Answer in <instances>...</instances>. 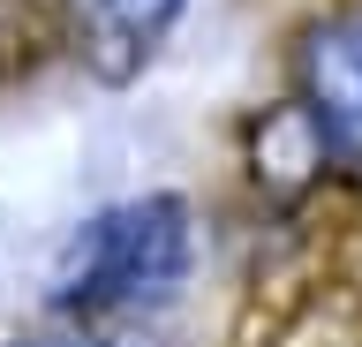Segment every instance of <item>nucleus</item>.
Masks as SVG:
<instances>
[{
	"instance_id": "1",
	"label": "nucleus",
	"mask_w": 362,
	"mask_h": 347,
	"mask_svg": "<svg viewBox=\"0 0 362 347\" xmlns=\"http://www.w3.org/2000/svg\"><path fill=\"white\" fill-rule=\"evenodd\" d=\"M189 272H197V211L166 189H151V196L83 211L61 234V249L45 257L38 302L68 324L151 317V310L181 302Z\"/></svg>"
},
{
	"instance_id": "2",
	"label": "nucleus",
	"mask_w": 362,
	"mask_h": 347,
	"mask_svg": "<svg viewBox=\"0 0 362 347\" xmlns=\"http://www.w3.org/2000/svg\"><path fill=\"white\" fill-rule=\"evenodd\" d=\"M294 98L325 143V174L362 182V16H325L294 46Z\"/></svg>"
},
{
	"instance_id": "3",
	"label": "nucleus",
	"mask_w": 362,
	"mask_h": 347,
	"mask_svg": "<svg viewBox=\"0 0 362 347\" xmlns=\"http://www.w3.org/2000/svg\"><path fill=\"white\" fill-rule=\"evenodd\" d=\"M181 16H189V0H83L76 8V61L90 83L121 91L166 53Z\"/></svg>"
},
{
	"instance_id": "4",
	"label": "nucleus",
	"mask_w": 362,
	"mask_h": 347,
	"mask_svg": "<svg viewBox=\"0 0 362 347\" xmlns=\"http://www.w3.org/2000/svg\"><path fill=\"white\" fill-rule=\"evenodd\" d=\"M249 182L264 189L272 204H294L302 189L325 182V143H317L302 98H287V106L249 121Z\"/></svg>"
},
{
	"instance_id": "5",
	"label": "nucleus",
	"mask_w": 362,
	"mask_h": 347,
	"mask_svg": "<svg viewBox=\"0 0 362 347\" xmlns=\"http://www.w3.org/2000/svg\"><path fill=\"white\" fill-rule=\"evenodd\" d=\"M8 347H113V340L98 332V324H68V317H53L45 332H16Z\"/></svg>"
}]
</instances>
